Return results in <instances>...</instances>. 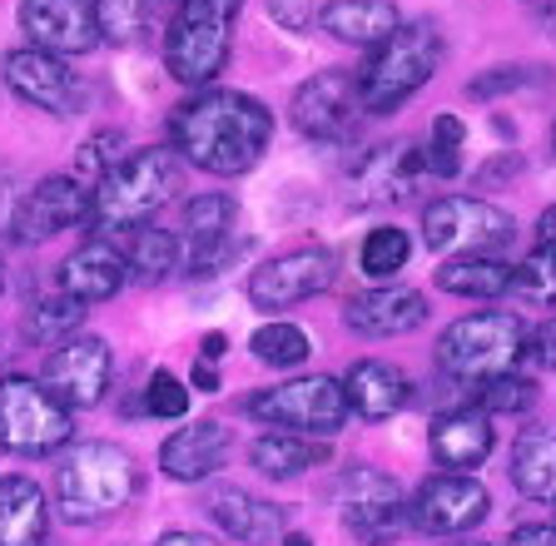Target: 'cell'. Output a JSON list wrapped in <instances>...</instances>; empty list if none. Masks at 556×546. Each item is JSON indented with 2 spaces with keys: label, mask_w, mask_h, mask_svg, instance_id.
I'll list each match as a JSON object with an SVG mask.
<instances>
[{
  "label": "cell",
  "mask_w": 556,
  "mask_h": 546,
  "mask_svg": "<svg viewBox=\"0 0 556 546\" xmlns=\"http://www.w3.org/2000/svg\"><path fill=\"white\" fill-rule=\"evenodd\" d=\"M274 140V115L243 90H199L169 115V144L204 175H249Z\"/></svg>",
  "instance_id": "obj_1"
},
{
  "label": "cell",
  "mask_w": 556,
  "mask_h": 546,
  "mask_svg": "<svg viewBox=\"0 0 556 546\" xmlns=\"http://www.w3.org/2000/svg\"><path fill=\"white\" fill-rule=\"evenodd\" d=\"M139 492V467L119 442H75L55 467V507L65 522L90 526L115 517Z\"/></svg>",
  "instance_id": "obj_2"
},
{
  "label": "cell",
  "mask_w": 556,
  "mask_h": 546,
  "mask_svg": "<svg viewBox=\"0 0 556 546\" xmlns=\"http://www.w3.org/2000/svg\"><path fill=\"white\" fill-rule=\"evenodd\" d=\"M179 154L174 150H135L94 185L90 194V229H144L179 189Z\"/></svg>",
  "instance_id": "obj_3"
},
{
  "label": "cell",
  "mask_w": 556,
  "mask_h": 546,
  "mask_svg": "<svg viewBox=\"0 0 556 546\" xmlns=\"http://www.w3.org/2000/svg\"><path fill=\"white\" fill-rule=\"evenodd\" d=\"M442 30L432 21H407L397 25V36H388L358 71V105L368 115H393L407 105L422 85L438 75L442 65Z\"/></svg>",
  "instance_id": "obj_4"
},
{
  "label": "cell",
  "mask_w": 556,
  "mask_h": 546,
  "mask_svg": "<svg viewBox=\"0 0 556 546\" xmlns=\"http://www.w3.org/2000/svg\"><path fill=\"white\" fill-rule=\"evenodd\" d=\"M243 0H185L169 21L164 36V71L179 85H204L229 65L233 21H239Z\"/></svg>",
  "instance_id": "obj_5"
},
{
  "label": "cell",
  "mask_w": 556,
  "mask_h": 546,
  "mask_svg": "<svg viewBox=\"0 0 556 546\" xmlns=\"http://www.w3.org/2000/svg\"><path fill=\"white\" fill-rule=\"evenodd\" d=\"M70 407L35 378H0V447L15 457H50L70 447Z\"/></svg>",
  "instance_id": "obj_6"
},
{
  "label": "cell",
  "mask_w": 556,
  "mask_h": 546,
  "mask_svg": "<svg viewBox=\"0 0 556 546\" xmlns=\"http://www.w3.org/2000/svg\"><path fill=\"white\" fill-rule=\"evenodd\" d=\"M249 418L278 432H299V437H333L348 422V397L338 378L308 372V378H289V383L254 393L249 397Z\"/></svg>",
  "instance_id": "obj_7"
},
{
  "label": "cell",
  "mask_w": 556,
  "mask_h": 546,
  "mask_svg": "<svg viewBox=\"0 0 556 546\" xmlns=\"http://www.w3.org/2000/svg\"><path fill=\"white\" fill-rule=\"evenodd\" d=\"M521 338L527 328L517 314H467L438 338V368L457 383H482L521 358Z\"/></svg>",
  "instance_id": "obj_8"
},
{
  "label": "cell",
  "mask_w": 556,
  "mask_h": 546,
  "mask_svg": "<svg viewBox=\"0 0 556 546\" xmlns=\"http://www.w3.org/2000/svg\"><path fill=\"white\" fill-rule=\"evenodd\" d=\"M422 239H428L432 254H447V258L502 254L517 239V224H511L507 209L486 204V199L447 194V199H432L422 209Z\"/></svg>",
  "instance_id": "obj_9"
},
{
  "label": "cell",
  "mask_w": 556,
  "mask_h": 546,
  "mask_svg": "<svg viewBox=\"0 0 556 546\" xmlns=\"http://www.w3.org/2000/svg\"><path fill=\"white\" fill-rule=\"evenodd\" d=\"M338 517H343L348 536L363 546H393L413 522L403 482L378 467H348L338 477Z\"/></svg>",
  "instance_id": "obj_10"
},
{
  "label": "cell",
  "mask_w": 556,
  "mask_h": 546,
  "mask_svg": "<svg viewBox=\"0 0 556 546\" xmlns=\"http://www.w3.org/2000/svg\"><path fill=\"white\" fill-rule=\"evenodd\" d=\"M0 75H5L15 100L46 110L55 119H70L85 110V80L60 55H50V50H35V46L11 50V55L0 60Z\"/></svg>",
  "instance_id": "obj_11"
},
{
  "label": "cell",
  "mask_w": 556,
  "mask_h": 546,
  "mask_svg": "<svg viewBox=\"0 0 556 546\" xmlns=\"http://www.w3.org/2000/svg\"><path fill=\"white\" fill-rule=\"evenodd\" d=\"M90 185H80L75 175H46L35 189H25L21 204L11 214V239L15 244H46L55 233L90 224Z\"/></svg>",
  "instance_id": "obj_12"
},
{
  "label": "cell",
  "mask_w": 556,
  "mask_h": 546,
  "mask_svg": "<svg viewBox=\"0 0 556 546\" xmlns=\"http://www.w3.org/2000/svg\"><path fill=\"white\" fill-rule=\"evenodd\" d=\"M492 511V492L467 472H442L428 477L417 497L407 501V517H413L417 532L428 536H457V532H472L477 522H486Z\"/></svg>",
  "instance_id": "obj_13"
},
{
  "label": "cell",
  "mask_w": 556,
  "mask_h": 546,
  "mask_svg": "<svg viewBox=\"0 0 556 546\" xmlns=\"http://www.w3.org/2000/svg\"><path fill=\"white\" fill-rule=\"evenodd\" d=\"M338 279V258L328 249H293L283 258H268L264 268L249 274V303L278 314V308H293L303 299H318L324 289H333Z\"/></svg>",
  "instance_id": "obj_14"
},
{
  "label": "cell",
  "mask_w": 556,
  "mask_h": 546,
  "mask_svg": "<svg viewBox=\"0 0 556 546\" xmlns=\"http://www.w3.org/2000/svg\"><path fill=\"white\" fill-rule=\"evenodd\" d=\"M110 372H115L110 343L94 338V333H85V338H65L60 348H50L40 383L75 412V407H100L104 403V393H110Z\"/></svg>",
  "instance_id": "obj_15"
},
{
  "label": "cell",
  "mask_w": 556,
  "mask_h": 546,
  "mask_svg": "<svg viewBox=\"0 0 556 546\" xmlns=\"http://www.w3.org/2000/svg\"><path fill=\"white\" fill-rule=\"evenodd\" d=\"M358 115H363L358 80L343 71H324L293 90V129L318 144L348 140V135L358 129Z\"/></svg>",
  "instance_id": "obj_16"
},
{
  "label": "cell",
  "mask_w": 556,
  "mask_h": 546,
  "mask_svg": "<svg viewBox=\"0 0 556 546\" xmlns=\"http://www.w3.org/2000/svg\"><path fill=\"white\" fill-rule=\"evenodd\" d=\"M21 30L35 50L50 55H90L100 46V15L94 0H21Z\"/></svg>",
  "instance_id": "obj_17"
},
{
  "label": "cell",
  "mask_w": 556,
  "mask_h": 546,
  "mask_svg": "<svg viewBox=\"0 0 556 546\" xmlns=\"http://www.w3.org/2000/svg\"><path fill=\"white\" fill-rule=\"evenodd\" d=\"M239 204L229 194H194L185 204V264L189 274H219L239 254Z\"/></svg>",
  "instance_id": "obj_18"
},
{
  "label": "cell",
  "mask_w": 556,
  "mask_h": 546,
  "mask_svg": "<svg viewBox=\"0 0 556 546\" xmlns=\"http://www.w3.org/2000/svg\"><path fill=\"white\" fill-rule=\"evenodd\" d=\"M422 150L417 144H372L368 154H358L353 160V169H348V185H353V199L358 204H397V199L413 194V185L422 179Z\"/></svg>",
  "instance_id": "obj_19"
},
{
  "label": "cell",
  "mask_w": 556,
  "mask_h": 546,
  "mask_svg": "<svg viewBox=\"0 0 556 546\" xmlns=\"http://www.w3.org/2000/svg\"><path fill=\"white\" fill-rule=\"evenodd\" d=\"M343 323L358 338H403L428 323V299L417 289H372L348 299Z\"/></svg>",
  "instance_id": "obj_20"
},
{
  "label": "cell",
  "mask_w": 556,
  "mask_h": 546,
  "mask_svg": "<svg viewBox=\"0 0 556 546\" xmlns=\"http://www.w3.org/2000/svg\"><path fill=\"white\" fill-rule=\"evenodd\" d=\"M343 397H348V412H358L368 422L382 418H397L407 403H413V383L397 363H382V358H363L348 368L343 378Z\"/></svg>",
  "instance_id": "obj_21"
},
{
  "label": "cell",
  "mask_w": 556,
  "mask_h": 546,
  "mask_svg": "<svg viewBox=\"0 0 556 546\" xmlns=\"http://www.w3.org/2000/svg\"><path fill=\"white\" fill-rule=\"evenodd\" d=\"M224 457H229V428L214 418L169 432L160 447V467L174 482H204V477H214L224 467Z\"/></svg>",
  "instance_id": "obj_22"
},
{
  "label": "cell",
  "mask_w": 556,
  "mask_h": 546,
  "mask_svg": "<svg viewBox=\"0 0 556 546\" xmlns=\"http://www.w3.org/2000/svg\"><path fill=\"white\" fill-rule=\"evenodd\" d=\"M208 517L219 526L224 536L243 546H268V542H283L289 532V517L278 501H264V497H249L243 487H219L208 497Z\"/></svg>",
  "instance_id": "obj_23"
},
{
  "label": "cell",
  "mask_w": 556,
  "mask_h": 546,
  "mask_svg": "<svg viewBox=\"0 0 556 546\" xmlns=\"http://www.w3.org/2000/svg\"><path fill=\"white\" fill-rule=\"evenodd\" d=\"M129 268H125V254H119L115 244H104V239H90V244H80L75 254L60 264V293L75 303H104L115 299L119 289H125Z\"/></svg>",
  "instance_id": "obj_24"
},
{
  "label": "cell",
  "mask_w": 556,
  "mask_h": 546,
  "mask_svg": "<svg viewBox=\"0 0 556 546\" xmlns=\"http://www.w3.org/2000/svg\"><path fill=\"white\" fill-rule=\"evenodd\" d=\"M428 442H432V457H438L442 467L472 472V467H482L486 457H492L497 432H492V418H486V412L467 407V412H442V418L432 422Z\"/></svg>",
  "instance_id": "obj_25"
},
{
  "label": "cell",
  "mask_w": 556,
  "mask_h": 546,
  "mask_svg": "<svg viewBox=\"0 0 556 546\" xmlns=\"http://www.w3.org/2000/svg\"><path fill=\"white\" fill-rule=\"evenodd\" d=\"M318 21H324V30L333 40H343V46L378 50L388 36H397L403 15H397L393 0H328Z\"/></svg>",
  "instance_id": "obj_26"
},
{
  "label": "cell",
  "mask_w": 556,
  "mask_h": 546,
  "mask_svg": "<svg viewBox=\"0 0 556 546\" xmlns=\"http://www.w3.org/2000/svg\"><path fill=\"white\" fill-rule=\"evenodd\" d=\"M50 507L30 477H0V546H46Z\"/></svg>",
  "instance_id": "obj_27"
},
{
  "label": "cell",
  "mask_w": 556,
  "mask_h": 546,
  "mask_svg": "<svg viewBox=\"0 0 556 546\" xmlns=\"http://www.w3.org/2000/svg\"><path fill=\"white\" fill-rule=\"evenodd\" d=\"M511 487L532 501H556V432L527 428L511 442Z\"/></svg>",
  "instance_id": "obj_28"
},
{
  "label": "cell",
  "mask_w": 556,
  "mask_h": 546,
  "mask_svg": "<svg viewBox=\"0 0 556 546\" xmlns=\"http://www.w3.org/2000/svg\"><path fill=\"white\" fill-rule=\"evenodd\" d=\"M254 467L274 482H289V477H303L308 467H324L328 462V442L324 437H299V432H268L249 447Z\"/></svg>",
  "instance_id": "obj_29"
},
{
  "label": "cell",
  "mask_w": 556,
  "mask_h": 546,
  "mask_svg": "<svg viewBox=\"0 0 556 546\" xmlns=\"http://www.w3.org/2000/svg\"><path fill=\"white\" fill-rule=\"evenodd\" d=\"M438 289L457 293V299H497L511 289V264L497 254H472V258H447L438 268Z\"/></svg>",
  "instance_id": "obj_30"
},
{
  "label": "cell",
  "mask_w": 556,
  "mask_h": 546,
  "mask_svg": "<svg viewBox=\"0 0 556 546\" xmlns=\"http://www.w3.org/2000/svg\"><path fill=\"white\" fill-rule=\"evenodd\" d=\"M125 268L135 283H164L179 268V239L169 229H135L129 233V249H125Z\"/></svg>",
  "instance_id": "obj_31"
},
{
  "label": "cell",
  "mask_w": 556,
  "mask_h": 546,
  "mask_svg": "<svg viewBox=\"0 0 556 546\" xmlns=\"http://www.w3.org/2000/svg\"><path fill=\"white\" fill-rule=\"evenodd\" d=\"M80 318H85V303L55 293V299L30 303V314H25V338H30V343H40V348H60V343L80 328Z\"/></svg>",
  "instance_id": "obj_32"
},
{
  "label": "cell",
  "mask_w": 556,
  "mask_h": 546,
  "mask_svg": "<svg viewBox=\"0 0 556 546\" xmlns=\"http://www.w3.org/2000/svg\"><path fill=\"white\" fill-rule=\"evenodd\" d=\"M249 348H254L258 363H268V368H299V363H308L313 353V338L303 333L299 323H264L254 338H249Z\"/></svg>",
  "instance_id": "obj_33"
},
{
  "label": "cell",
  "mask_w": 556,
  "mask_h": 546,
  "mask_svg": "<svg viewBox=\"0 0 556 546\" xmlns=\"http://www.w3.org/2000/svg\"><path fill=\"white\" fill-rule=\"evenodd\" d=\"M407 258H413V239H407L403 229H393V224H382V229H372L368 239H363V274L368 279H393V274H403Z\"/></svg>",
  "instance_id": "obj_34"
},
{
  "label": "cell",
  "mask_w": 556,
  "mask_h": 546,
  "mask_svg": "<svg viewBox=\"0 0 556 546\" xmlns=\"http://www.w3.org/2000/svg\"><path fill=\"white\" fill-rule=\"evenodd\" d=\"M477 388V412H527V407L536 403V383L532 378H521V372H492V378H482Z\"/></svg>",
  "instance_id": "obj_35"
},
{
  "label": "cell",
  "mask_w": 556,
  "mask_h": 546,
  "mask_svg": "<svg viewBox=\"0 0 556 546\" xmlns=\"http://www.w3.org/2000/svg\"><path fill=\"white\" fill-rule=\"evenodd\" d=\"M511 293L536 303V308H556V254H546V249L527 254V264L511 268Z\"/></svg>",
  "instance_id": "obj_36"
},
{
  "label": "cell",
  "mask_w": 556,
  "mask_h": 546,
  "mask_svg": "<svg viewBox=\"0 0 556 546\" xmlns=\"http://www.w3.org/2000/svg\"><path fill=\"white\" fill-rule=\"evenodd\" d=\"M463 140H467V125L457 115H438L432 119V144H422V164L432 175L452 179L463 169Z\"/></svg>",
  "instance_id": "obj_37"
},
{
  "label": "cell",
  "mask_w": 556,
  "mask_h": 546,
  "mask_svg": "<svg viewBox=\"0 0 556 546\" xmlns=\"http://www.w3.org/2000/svg\"><path fill=\"white\" fill-rule=\"evenodd\" d=\"M119 144H125V135H119V129H104V135H90V140L80 144V160H75V179L94 189L104 175H110V169H115L119 160H125V154H119Z\"/></svg>",
  "instance_id": "obj_38"
},
{
  "label": "cell",
  "mask_w": 556,
  "mask_h": 546,
  "mask_svg": "<svg viewBox=\"0 0 556 546\" xmlns=\"http://www.w3.org/2000/svg\"><path fill=\"white\" fill-rule=\"evenodd\" d=\"M144 412H150V418H164V422L185 418L189 412V388L179 383L169 368H154L150 388H144Z\"/></svg>",
  "instance_id": "obj_39"
},
{
  "label": "cell",
  "mask_w": 556,
  "mask_h": 546,
  "mask_svg": "<svg viewBox=\"0 0 556 546\" xmlns=\"http://www.w3.org/2000/svg\"><path fill=\"white\" fill-rule=\"evenodd\" d=\"M521 358H527V368H536V372H556V318L536 323L532 333L521 338Z\"/></svg>",
  "instance_id": "obj_40"
},
{
  "label": "cell",
  "mask_w": 556,
  "mask_h": 546,
  "mask_svg": "<svg viewBox=\"0 0 556 546\" xmlns=\"http://www.w3.org/2000/svg\"><path fill=\"white\" fill-rule=\"evenodd\" d=\"M532 80V71H521V65H502L497 75H482V80H472V94L482 100V94H502V90H517V85Z\"/></svg>",
  "instance_id": "obj_41"
},
{
  "label": "cell",
  "mask_w": 556,
  "mask_h": 546,
  "mask_svg": "<svg viewBox=\"0 0 556 546\" xmlns=\"http://www.w3.org/2000/svg\"><path fill=\"white\" fill-rule=\"evenodd\" d=\"M268 15H274L283 30H308L313 21V0H268Z\"/></svg>",
  "instance_id": "obj_42"
},
{
  "label": "cell",
  "mask_w": 556,
  "mask_h": 546,
  "mask_svg": "<svg viewBox=\"0 0 556 546\" xmlns=\"http://www.w3.org/2000/svg\"><path fill=\"white\" fill-rule=\"evenodd\" d=\"M507 546H556V526L527 522V526H517V532L507 536Z\"/></svg>",
  "instance_id": "obj_43"
},
{
  "label": "cell",
  "mask_w": 556,
  "mask_h": 546,
  "mask_svg": "<svg viewBox=\"0 0 556 546\" xmlns=\"http://www.w3.org/2000/svg\"><path fill=\"white\" fill-rule=\"evenodd\" d=\"M536 249H546V254H556V204L536 219Z\"/></svg>",
  "instance_id": "obj_44"
},
{
  "label": "cell",
  "mask_w": 556,
  "mask_h": 546,
  "mask_svg": "<svg viewBox=\"0 0 556 546\" xmlns=\"http://www.w3.org/2000/svg\"><path fill=\"white\" fill-rule=\"evenodd\" d=\"M154 546H219L214 536H204V532H164Z\"/></svg>",
  "instance_id": "obj_45"
},
{
  "label": "cell",
  "mask_w": 556,
  "mask_h": 546,
  "mask_svg": "<svg viewBox=\"0 0 556 546\" xmlns=\"http://www.w3.org/2000/svg\"><path fill=\"white\" fill-rule=\"evenodd\" d=\"M194 388L199 393H219V372H214V363H204V358L194 363Z\"/></svg>",
  "instance_id": "obj_46"
},
{
  "label": "cell",
  "mask_w": 556,
  "mask_h": 546,
  "mask_svg": "<svg viewBox=\"0 0 556 546\" xmlns=\"http://www.w3.org/2000/svg\"><path fill=\"white\" fill-rule=\"evenodd\" d=\"M224 353H229V338H224V333H204V363L224 358Z\"/></svg>",
  "instance_id": "obj_47"
},
{
  "label": "cell",
  "mask_w": 556,
  "mask_h": 546,
  "mask_svg": "<svg viewBox=\"0 0 556 546\" xmlns=\"http://www.w3.org/2000/svg\"><path fill=\"white\" fill-rule=\"evenodd\" d=\"M283 546H313V536H303V532H283Z\"/></svg>",
  "instance_id": "obj_48"
},
{
  "label": "cell",
  "mask_w": 556,
  "mask_h": 546,
  "mask_svg": "<svg viewBox=\"0 0 556 546\" xmlns=\"http://www.w3.org/2000/svg\"><path fill=\"white\" fill-rule=\"evenodd\" d=\"M546 30H552V36H556V5H552V11H546Z\"/></svg>",
  "instance_id": "obj_49"
},
{
  "label": "cell",
  "mask_w": 556,
  "mask_h": 546,
  "mask_svg": "<svg viewBox=\"0 0 556 546\" xmlns=\"http://www.w3.org/2000/svg\"><path fill=\"white\" fill-rule=\"evenodd\" d=\"M463 546H486V542H463Z\"/></svg>",
  "instance_id": "obj_50"
},
{
  "label": "cell",
  "mask_w": 556,
  "mask_h": 546,
  "mask_svg": "<svg viewBox=\"0 0 556 546\" xmlns=\"http://www.w3.org/2000/svg\"><path fill=\"white\" fill-rule=\"evenodd\" d=\"M552 144H556V125H552Z\"/></svg>",
  "instance_id": "obj_51"
},
{
  "label": "cell",
  "mask_w": 556,
  "mask_h": 546,
  "mask_svg": "<svg viewBox=\"0 0 556 546\" xmlns=\"http://www.w3.org/2000/svg\"><path fill=\"white\" fill-rule=\"evenodd\" d=\"M0 283H5V268H0Z\"/></svg>",
  "instance_id": "obj_52"
},
{
  "label": "cell",
  "mask_w": 556,
  "mask_h": 546,
  "mask_svg": "<svg viewBox=\"0 0 556 546\" xmlns=\"http://www.w3.org/2000/svg\"><path fill=\"white\" fill-rule=\"evenodd\" d=\"M144 5H154V0H144Z\"/></svg>",
  "instance_id": "obj_53"
}]
</instances>
